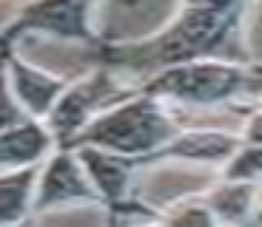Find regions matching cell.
Segmentation results:
<instances>
[{"label":"cell","instance_id":"1","mask_svg":"<svg viewBox=\"0 0 262 227\" xmlns=\"http://www.w3.org/2000/svg\"><path fill=\"white\" fill-rule=\"evenodd\" d=\"M180 108H234L262 94V65L231 57H203L165 65L134 85Z\"/></svg>","mask_w":262,"mask_h":227},{"label":"cell","instance_id":"2","mask_svg":"<svg viewBox=\"0 0 262 227\" xmlns=\"http://www.w3.org/2000/svg\"><path fill=\"white\" fill-rule=\"evenodd\" d=\"M174 105L151 97L145 91H131L105 111H100L72 139L74 145H94L120 156H131L145 165H154V156L180 134V119L174 117Z\"/></svg>","mask_w":262,"mask_h":227},{"label":"cell","instance_id":"3","mask_svg":"<svg viewBox=\"0 0 262 227\" xmlns=\"http://www.w3.org/2000/svg\"><path fill=\"white\" fill-rule=\"evenodd\" d=\"M103 3L137 6L140 0H29L12 23L0 29V43L14 45L26 34H49V37L100 48L105 37L94 26V12Z\"/></svg>","mask_w":262,"mask_h":227},{"label":"cell","instance_id":"4","mask_svg":"<svg viewBox=\"0 0 262 227\" xmlns=\"http://www.w3.org/2000/svg\"><path fill=\"white\" fill-rule=\"evenodd\" d=\"M85 176L100 196V208H105V227H123L125 219H157L160 208H151L134 193V176L143 168L140 159L120 156L94 145H74Z\"/></svg>","mask_w":262,"mask_h":227},{"label":"cell","instance_id":"5","mask_svg":"<svg viewBox=\"0 0 262 227\" xmlns=\"http://www.w3.org/2000/svg\"><path fill=\"white\" fill-rule=\"evenodd\" d=\"M134 91V83H125L117 71L97 65L94 71L83 74L77 80H69L63 94L57 97L54 108L49 111V117L43 122L49 125L54 142L60 148H69L72 139L97 117L100 111L123 99L125 94Z\"/></svg>","mask_w":262,"mask_h":227},{"label":"cell","instance_id":"6","mask_svg":"<svg viewBox=\"0 0 262 227\" xmlns=\"http://www.w3.org/2000/svg\"><path fill=\"white\" fill-rule=\"evenodd\" d=\"M100 208V196L85 176L74 148H54L40 162L32 196V216H43L66 208Z\"/></svg>","mask_w":262,"mask_h":227},{"label":"cell","instance_id":"7","mask_svg":"<svg viewBox=\"0 0 262 227\" xmlns=\"http://www.w3.org/2000/svg\"><path fill=\"white\" fill-rule=\"evenodd\" d=\"M6 71H9V85H12L14 99L23 108V114L32 119H46L49 111L57 103V97L63 94V88L69 85L66 77L32 65L14 48H9L6 54Z\"/></svg>","mask_w":262,"mask_h":227},{"label":"cell","instance_id":"8","mask_svg":"<svg viewBox=\"0 0 262 227\" xmlns=\"http://www.w3.org/2000/svg\"><path fill=\"white\" fill-rule=\"evenodd\" d=\"M243 142L234 131L220 128H180V134L168 145L160 148L154 162H188L205 168H223Z\"/></svg>","mask_w":262,"mask_h":227},{"label":"cell","instance_id":"9","mask_svg":"<svg viewBox=\"0 0 262 227\" xmlns=\"http://www.w3.org/2000/svg\"><path fill=\"white\" fill-rule=\"evenodd\" d=\"M200 196L220 227H262V182L216 179Z\"/></svg>","mask_w":262,"mask_h":227},{"label":"cell","instance_id":"10","mask_svg":"<svg viewBox=\"0 0 262 227\" xmlns=\"http://www.w3.org/2000/svg\"><path fill=\"white\" fill-rule=\"evenodd\" d=\"M57 148L52 131L43 119L26 117L23 122L0 131V170L34 168Z\"/></svg>","mask_w":262,"mask_h":227},{"label":"cell","instance_id":"11","mask_svg":"<svg viewBox=\"0 0 262 227\" xmlns=\"http://www.w3.org/2000/svg\"><path fill=\"white\" fill-rule=\"evenodd\" d=\"M37 168L40 165L20 170H0V227L29 224Z\"/></svg>","mask_w":262,"mask_h":227},{"label":"cell","instance_id":"12","mask_svg":"<svg viewBox=\"0 0 262 227\" xmlns=\"http://www.w3.org/2000/svg\"><path fill=\"white\" fill-rule=\"evenodd\" d=\"M157 221L163 227H220L216 216L211 213V208L200 193L171 201L168 208H160Z\"/></svg>","mask_w":262,"mask_h":227},{"label":"cell","instance_id":"13","mask_svg":"<svg viewBox=\"0 0 262 227\" xmlns=\"http://www.w3.org/2000/svg\"><path fill=\"white\" fill-rule=\"evenodd\" d=\"M220 179L236 182H262V145L239 142V148L231 154V159L220 168Z\"/></svg>","mask_w":262,"mask_h":227},{"label":"cell","instance_id":"14","mask_svg":"<svg viewBox=\"0 0 262 227\" xmlns=\"http://www.w3.org/2000/svg\"><path fill=\"white\" fill-rule=\"evenodd\" d=\"M9 48H14V45L0 43V131H6V128H12V125L26 119L23 108L17 105V99H14V94H12V85H9V71H6Z\"/></svg>","mask_w":262,"mask_h":227},{"label":"cell","instance_id":"15","mask_svg":"<svg viewBox=\"0 0 262 227\" xmlns=\"http://www.w3.org/2000/svg\"><path fill=\"white\" fill-rule=\"evenodd\" d=\"M239 136H243L245 142L262 145V108L259 105H254V103L248 105V117H245V122H243Z\"/></svg>","mask_w":262,"mask_h":227},{"label":"cell","instance_id":"16","mask_svg":"<svg viewBox=\"0 0 262 227\" xmlns=\"http://www.w3.org/2000/svg\"><path fill=\"white\" fill-rule=\"evenodd\" d=\"M128 227H163V224H160L157 219H134Z\"/></svg>","mask_w":262,"mask_h":227},{"label":"cell","instance_id":"17","mask_svg":"<svg viewBox=\"0 0 262 227\" xmlns=\"http://www.w3.org/2000/svg\"><path fill=\"white\" fill-rule=\"evenodd\" d=\"M254 105H259V108H262V94H259V97L254 99Z\"/></svg>","mask_w":262,"mask_h":227},{"label":"cell","instance_id":"18","mask_svg":"<svg viewBox=\"0 0 262 227\" xmlns=\"http://www.w3.org/2000/svg\"><path fill=\"white\" fill-rule=\"evenodd\" d=\"M17 227H29V224H17Z\"/></svg>","mask_w":262,"mask_h":227},{"label":"cell","instance_id":"19","mask_svg":"<svg viewBox=\"0 0 262 227\" xmlns=\"http://www.w3.org/2000/svg\"><path fill=\"white\" fill-rule=\"evenodd\" d=\"M29 227H32V224H29Z\"/></svg>","mask_w":262,"mask_h":227}]
</instances>
